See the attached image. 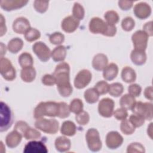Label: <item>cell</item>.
<instances>
[{"label":"cell","mask_w":153,"mask_h":153,"mask_svg":"<svg viewBox=\"0 0 153 153\" xmlns=\"http://www.w3.org/2000/svg\"><path fill=\"white\" fill-rule=\"evenodd\" d=\"M70 66L65 62L57 65L53 75L56 79V84L59 94L63 97H68L72 93V87L70 83Z\"/></svg>","instance_id":"cell-1"},{"label":"cell","mask_w":153,"mask_h":153,"mask_svg":"<svg viewBox=\"0 0 153 153\" xmlns=\"http://www.w3.org/2000/svg\"><path fill=\"white\" fill-rule=\"evenodd\" d=\"M59 112V103L53 101L41 102L35 108L34 118L39 119L44 116L54 117H58Z\"/></svg>","instance_id":"cell-2"},{"label":"cell","mask_w":153,"mask_h":153,"mask_svg":"<svg viewBox=\"0 0 153 153\" xmlns=\"http://www.w3.org/2000/svg\"><path fill=\"white\" fill-rule=\"evenodd\" d=\"M35 126L37 129L44 133L54 134L58 131L59 124L56 119L41 118L36 120L35 123Z\"/></svg>","instance_id":"cell-3"},{"label":"cell","mask_w":153,"mask_h":153,"mask_svg":"<svg viewBox=\"0 0 153 153\" xmlns=\"http://www.w3.org/2000/svg\"><path fill=\"white\" fill-rule=\"evenodd\" d=\"M85 139L88 149L93 152H97L101 149L102 141L99 131L96 128H89L86 134Z\"/></svg>","instance_id":"cell-4"},{"label":"cell","mask_w":153,"mask_h":153,"mask_svg":"<svg viewBox=\"0 0 153 153\" xmlns=\"http://www.w3.org/2000/svg\"><path fill=\"white\" fill-rule=\"evenodd\" d=\"M131 110L134 114L142 117L145 120L152 119V104L151 103L136 102Z\"/></svg>","instance_id":"cell-5"},{"label":"cell","mask_w":153,"mask_h":153,"mask_svg":"<svg viewBox=\"0 0 153 153\" xmlns=\"http://www.w3.org/2000/svg\"><path fill=\"white\" fill-rule=\"evenodd\" d=\"M0 72L2 77L7 81H13L16 76V69L11 61L5 57H1Z\"/></svg>","instance_id":"cell-6"},{"label":"cell","mask_w":153,"mask_h":153,"mask_svg":"<svg viewBox=\"0 0 153 153\" xmlns=\"http://www.w3.org/2000/svg\"><path fill=\"white\" fill-rule=\"evenodd\" d=\"M1 131L7 130L12 124V114L10 108L3 102H1Z\"/></svg>","instance_id":"cell-7"},{"label":"cell","mask_w":153,"mask_h":153,"mask_svg":"<svg viewBox=\"0 0 153 153\" xmlns=\"http://www.w3.org/2000/svg\"><path fill=\"white\" fill-rule=\"evenodd\" d=\"M134 49L145 51L147 47L148 35L143 30H137L131 36Z\"/></svg>","instance_id":"cell-8"},{"label":"cell","mask_w":153,"mask_h":153,"mask_svg":"<svg viewBox=\"0 0 153 153\" xmlns=\"http://www.w3.org/2000/svg\"><path fill=\"white\" fill-rule=\"evenodd\" d=\"M32 50L39 60L43 62L49 60L51 57V51L45 44L41 41L35 42L32 46Z\"/></svg>","instance_id":"cell-9"},{"label":"cell","mask_w":153,"mask_h":153,"mask_svg":"<svg viewBox=\"0 0 153 153\" xmlns=\"http://www.w3.org/2000/svg\"><path fill=\"white\" fill-rule=\"evenodd\" d=\"M114 102L109 98H103L99 103L98 112L99 114L105 118L111 117L114 113Z\"/></svg>","instance_id":"cell-10"},{"label":"cell","mask_w":153,"mask_h":153,"mask_svg":"<svg viewBox=\"0 0 153 153\" xmlns=\"http://www.w3.org/2000/svg\"><path fill=\"white\" fill-rule=\"evenodd\" d=\"M91 73L87 69L80 71L75 76L74 79V85L78 89L85 87L91 80Z\"/></svg>","instance_id":"cell-11"},{"label":"cell","mask_w":153,"mask_h":153,"mask_svg":"<svg viewBox=\"0 0 153 153\" xmlns=\"http://www.w3.org/2000/svg\"><path fill=\"white\" fill-rule=\"evenodd\" d=\"M123 142V136L117 131H112L109 132L106 137V144L111 149H117Z\"/></svg>","instance_id":"cell-12"},{"label":"cell","mask_w":153,"mask_h":153,"mask_svg":"<svg viewBox=\"0 0 153 153\" xmlns=\"http://www.w3.org/2000/svg\"><path fill=\"white\" fill-rule=\"evenodd\" d=\"M23 152L25 153H47L48 149L42 142L32 140L26 144Z\"/></svg>","instance_id":"cell-13"},{"label":"cell","mask_w":153,"mask_h":153,"mask_svg":"<svg viewBox=\"0 0 153 153\" xmlns=\"http://www.w3.org/2000/svg\"><path fill=\"white\" fill-rule=\"evenodd\" d=\"M107 23L99 17H93L89 22V30L93 33L104 35Z\"/></svg>","instance_id":"cell-14"},{"label":"cell","mask_w":153,"mask_h":153,"mask_svg":"<svg viewBox=\"0 0 153 153\" xmlns=\"http://www.w3.org/2000/svg\"><path fill=\"white\" fill-rule=\"evenodd\" d=\"M79 25V20L75 19L74 16H69L63 20L61 27L65 32L72 33L76 30Z\"/></svg>","instance_id":"cell-15"},{"label":"cell","mask_w":153,"mask_h":153,"mask_svg":"<svg viewBox=\"0 0 153 153\" xmlns=\"http://www.w3.org/2000/svg\"><path fill=\"white\" fill-rule=\"evenodd\" d=\"M30 27V26L29 20L24 17L17 18L13 23V30L19 34L25 33Z\"/></svg>","instance_id":"cell-16"},{"label":"cell","mask_w":153,"mask_h":153,"mask_svg":"<svg viewBox=\"0 0 153 153\" xmlns=\"http://www.w3.org/2000/svg\"><path fill=\"white\" fill-rule=\"evenodd\" d=\"M27 2L28 1L25 0H1L0 1V5L4 10L9 11L20 8Z\"/></svg>","instance_id":"cell-17"},{"label":"cell","mask_w":153,"mask_h":153,"mask_svg":"<svg viewBox=\"0 0 153 153\" xmlns=\"http://www.w3.org/2000/svg\"><path fill=\"white\" fill-rule=\"evenodd\" d=\"M133 12L135 16L140 19H145L148 17L151 13V7L145 2H140L135 5Z\"/></svg>","instance_id":"cell-18"},{"label":"cell","mask_w":153,"mask_h":153,"mask_svg":"<svg viewBox=\"0 0 153 153\" xmlns=\"http://www.w3.org/2000/svg\"><path fill=\"white\" fill-rule=\"evenodd\" d=\"M22 137V134L16 130L10 132L5 138V142L7 146L10 148L17 147L21 142Z\"/></svg>","instance_id":"cell-19"},{"label":"cell","mask_w":153,"mask_h":153,"mask_svg":"<svg viewBox=\"0 0 153 153\" xmlns=\"http://www.w3.org/2000/svg\"><path fill=\"white\" fill-rule=\"evenodd\" d=\"M107 56L103 53H98L94 56L92 60V66L96 71H103L108 65Z\"/></svg>","instance_id":"cell-20"},{"label":"cell","mask_w":153,"mask_h":153,"mask_svg":"<svg viewBox=\"0 0 153 153\" xmlns=\"http://www.w3.org/2000/svg\"><path fill=\"white\" fill-rule=\"evenodd\" d=\"M54 145L56 150L61 152H64L70 149L71 142V140L65 136H59L56 139Z\"/></svg>","instance_id":"cell-21"},{"label":"cell","mask_w":153,"mask_h":153,"mask_svg":"<svg viewBox=\"0 0 153 153\" xmlns=\"http://www.w3.org/2000/svg\"><path fill=\"white\" fill-rule=\"evenodd\" d=\"M103 76L107 81L113 80L116 78L118 73V66L114 63L108 65L103 70Z\"/></svg>","instance_id":"cell-22"},{"label":"cell","mask_w":153,"mask_h":153,"mask_svg":"<svg viewBox=\"0 0 153 153\" xmlns=\"http://www.w3.org/2000/svg\"><path fill=\"white\" fill-rule=\"evenodd\" d=\"M130 58L134 64L140 66L146 62V54L145 51L134 49L131 53Z\"/></svg>","instance_id":"cell-23"},{"label":"cell","mask_w":153,"mask_h":153,"mask_svg":"<svg viewBox=\"0 0 153 153\" xmlns=\"http://www.w3.org/2000/svg\"><path fill=\"white\" fill-rule=\"evenodd\" d=\"M20 76L24 82H31L36 77V71L33 66L22 68Z\"/></svg>","instance_id":"cell-24"},{"label":"cell","mask_w":153,"mask_h":153,"mask_svg":"<svg viewBox=\"0 0 153 153\" xmlns=\"http://www.w3.org/2000/svg\"><path fill=\"white\" fill-rule=\"evenodd\" d=\"M66 56V50L63 45H59L51 51V57L54 62H62Z\"/></svg>","instance_id":"cell-25"},{"label":"cell","mask_w":153,"mask_h":153,"mask_svg":"<svg viewBox=\"0 0 153 153\" xmlns=\"http://www.w3.org/2000/svg\"><path fill=\"white\" fill-rule=\"evenodd\" d=\"M76 127L74 123L71 121H65L63 123L60 132L62 134L67 136H72L76 133Z\"/></svg>","instance_id":"cell-26"},{"label":"cell","mask_w":153,"mask_h":153,"mask_svg":"<svg viewBox=\"0 0 153 153\" xmlns=\"http://www.w3.org/2000/svg\"><path fill=\"white\" fill-rule=\"evenodd\" d=\"M121 78L124 82L131 83L136 80V74L133 69L128 66H126L122 70Z\"/></svg>","instance_id":"cell-27"},{"label":"cell","mask_w":153,"mask_h":153,"mask_svg":"<svg viewBox=\"0 0 153 153\" xmlns=\"http://www.w3.org/2000/svg\"><path fill=\"white\" fill-rule=\"evenodd\" d=\"M136 103V99L134 97L130 94H126L123 96L120 100V104L121 108L129 110L131 109L134 103Z\"/></svg>","instance_id":"cell-28"},{"label":"cell","mask_w":153,"mask_h":153,"mask_svg":"<svg viewBox=\"0 0 153 153\" xmlns=\"http://www.w3.org/2000/svg\"><path fill=\"white\" fill-rule=\"evenodd\" d=\"M23 46V41L19 38L11 39L8 43L7 48L11 53H17L20 51Z\"/></svg>","instance_id":"cell-29"},{"label":"cell","mask_w":153,"mask_h":153,"mask_svg":"<svg viewBox=\"0 0 153 153\" xmlns=\"http://www.w3.org/2000/svg\"><path fill=\"white\" fill-rule=\"evenodd\" d=\"M18 61L22 68L32 66L33 64V59L32 55L27 52L22 53L19 57Z\"/></svg>","instance_id":"cell-30"},{"label":"cell","mask_w":153,"mask_h":153,"mask_svg":"<svg viewBox=\"0 0 153 153\" xmlns=\"http://www.w3.org/2000/svg\"><path fill=\"white\" fill-rule=\"evenodd\" d=\"M99 94L94 88H90L85 90L84 94V99L88 103H94L99 100Z\"/></svg>","instance_id":"cell-31"},{"label":"cell","mask_w":153,"mask_h":153,"mask_svg":"<svg viewBox=\"0 0 153 153\" xmlns=\"http://www.w3.org/2000/svg\"><path fill=\"white\" fill-rule=\"evenodd\" d=\"M124 87L120 82H114L109 85L108 92L110 95L114 97H118L123 93Z\"/></svg>","instance_id":"cell-32"},{"label":"cell","mask_w":153,"mask_h":153,"mask_svg":"<svg viewBox=\"0 0 153 153\" xmlns=\"http://www.w3.org/2000/svg\"><path fill=\"white\" fill-rule=\"evenodd\" d=\"M120 129L121 131L126 135L131 134L135 131V127L128 120L126 119L122 121L120 125Z\"/></svg>","instance_id":"cell-33"},{"label":"cell","mask_w":153,"mask_h":153,"mask_svg":"<svg viewBox=\"0 0 153 153\" xmlns=\"http://www.w3.org/2000/svg\"><path fill=\"white\" fill-rule=\"evenodd\" d=\"M104 17L106 20V23L109 25H115L119 21V16L118 13L113 10L106 11L104 15Z\"/></svg>","instance_id":"cell-34"},{"label":"cell","mask_w":153,"mask_h":153,"mask_svg":"<svg viewBox=\"0 0 153 153\" xmlns=\"http://www.w3.org/2000/svg\"><path fill=\"white\" fill-rule=\"evenodd\" d=\"M40 36V32L38 29L32 27H30L25 33V38L27 41L29 42L34 41L39 39Z\"/></svg>","instance_id":"cell-35"},{"label":"cell","mask_w":153,"mask_h":153,"mask_svg":"<svg viewBox=\"0 0 153 153\" xmlns=\"http://www.w3.org/2000/svg\"><path fill=\"white\" fill-rule=\"evenodd\" d=\"M41 135V134L38 130L29 126L25 131L23 136L26 140H36L39 139Z\"/></svg>","instance_id":"cell-36"},{"label":"cell","mask_w":153,"mask_h":153,"mask_svg":"<svg viewBox=\"0 0 153 153\" xmlns=\"http://www.w3.org/2000/svg\"><path fill=\"white\" fill-rule=\"evenodd\" d=\"M72 14L73 16L77 20H82L85 14V11L83 7L80 4L75 2L73 7Z\"/></svg>","instance_id":"cell-37"},{"label":"cell","mask_w":153,"mask_h":153,"mask_svg":"<svg viewBox=\"0 0 153 153\" xmlns=\"http://www.w3.org/2000/svg\"><path fill=\"white\" fill-rule=\"evenodd\" d=\"M71 112L75 114L80 112L83 109V103L79 99H74L72 100L69 105Z\"/></svg>","instance_id":"cell-38"},{"label":"cell","mask_w":153,"mask_h":153,"mask_svg":"<svg viewBox=\"0 0 153 153\" xmlns=\"http://www.w3.org/2000/svg\"><path fill=\"white\" fill-rule=\"evenodd\" d=\"M75 120L77 123L81 126H85L88 124L90 120V116L87 112L82 111L76 114Z\"/></svg>","instance_id":"cell-39"},{"label":"cell","mask_w":153,"mask_h":153,"mask_svg":"<svg viewBox=\"0 0 153 153\" xmlns=\"http://www.w3.org/2000/svg\"><path fill=\"white\" fill-rule=\"evenodd\" d=\"M145 152V149L143 145L138 142L131 143L127 148V152L128 153H143Z\"/></svg>","instance_id":"cell-40"},{"label":"cell","mask_w":153,"mask_h":153,"mask_svg":"<svg viewBox=\"0 0 153 153\" xmlns=\"http://www.w3.org/2000/svg\"><path fill=\"white\" fill-rule=\"evenodd\" d=\"M49 40L50 42L54 45H60L65 40V36L62 33L56 32L50 35Z\"/></svg>","instance_id":"cell-41"},{"label":"cell","mask_w":153,"mask_h":153,"mask_svg":"<svg viewBox=\"0 0 153 153\" xmlns=\"http://www.w3.org/2000/svg\"><path fill=\"white\" fill-rule=\"evenodd\" d=\"M135 25V22L133 19L131 17H126L124 18L121 22V27L125 31L131 30Z\"/></svg>","instance_id":"cell-42"},{"label":"cell","mask_w":153,"mask_h":153,"mask_svg":"<svg viewBox=\"0 0 153 153\" xmlns=\"http://www.w3.org/2000/svg\"><path fill=\"white\" fill-rule=\"evenodd\" d=\"M69 106L65 102H59V112L58 117L60 118H66L70 115Z\"/></svg>","instance_id":"cell-43"},{"label":"cell","mask_w":153,"mask_h":153,"mask_svg":"<svg viewBox=\"0 0 153 153\" xmlns=\"http://www.w3.org/2000/svg\"><path fill=\"white\" fill-rule=\"evenodd\" d=\"M109 85L106 81H100L94 85V88L99 94H105L108 92Z\"/></svg>","instance_id":"cell-44"},{"label":"cell","mask_w":153,"mask_h":153,"mask_svg":"<svg viewBox=\"0 0 153 153\" xmlns=\"http://www.w3.org/2000/svg\"><path fill=\"white\" fill-rule=\"evenodd\" d=\"M48 1H35L33 7L35 10L40 13H45L48 7Z\"/></svg>","instance_id":"cell-45"},{"label":"cell","mask_w":153,"mask_h":153,"mask_svg":"<svg viewBox=\"0 0 153 153\" xmlns=\"http://www.w3.org/2000/svg\"><path fill=\"white\" fill-rule=\"evenodd\" d=\"M128 120L135 128L142 126L145 123V119L143 118L134 114L130 115Z\"/></svg>","instance_id":"cell-46"},{"label":"cell","mask_w":153,"mask_h":153,"mask_svg":"<svg viewBox=\"0 0 153 153\" xmlns=\"http://www.w3.org/2000/svg\"><path fill=\"white\" fill-rule=\"evenodd\" d=\"M113 115L117 120L123 121L127 118V117L128 116V112L126 109H125L123 108H118L117 109H116L114 112Z\"/></svg>","instance_id":"cell-47"},{"label":"cell","mask_w":153,"mask_h":153,"mask_svg":"<svg viewBox=\"0 0 153 153\" xmlns=\"http://www.w3.org/2000/svg\"><path fill=\"white\" fill-rule=\"evenodd\" d=\"M142 88L140 86L137 84H132L128 87V94L133 97L139 96L140 94Z\"/></svg>","instance_id":"cell-48"},{"label":"cell","mask_w":153,"mask_h":153,"mask_svg":"<svg viewBox=\"0 0 153 153\" xmlns=\"http://www.w3.org/2000/svg\"><path fill=\"white\" fill-rule=\"evenodd\" d=\"M42 82L45 85L51 86L56 84V79L53 75L46 74L42 78Z\"/></svg>","instance_id":"cell-49"},{"label":"cell","mask_w":153,"mask_h":153,"mask_svg":"<svg viewBox=\"0 0 153 153\" xmlns=\"http://www.w3.org/2000/svg\"><path fill=\"white\" fill-rule=\"evenodd\" d=\"M29 126L26 122L23 121H19L16 123L15 127L14 128V130H16L19 133H20L23 136L25 131H26V130L27 128Z\"/></svg>","instance_id":"cell-50"},{"label":"cell","mask_w":153,"mask_h":153,"mask_svg":"<svg viewBox=\"0 0 153 153\" xmlns=\"http://www.w3.org/2000/svg\"><path fill=\"white\" fill-rule=\"evenodd\" d=\"M117 32V27L115 25H109L107 23L106 29L103 35L107 36H114Z\"/></svg>","instance_id":"cell-51"},{"label":"cell","mask_w":153,"mask_h":153,"mask_svg":"<svg viewBox=\"0 0 153 153\" xmlns=\"http://www.w3.org/2000/svg\"><path fill=\"white\" fill-rule=\"evenodd\" d=\"M133 1H119V7L123 10H128L130 9L133 5Z\"/></svg>","instance_id":"cell-52"},{"label":"cell","mask_w":153,"mask_h":153,"mask_svg":"<svg viewBox=\"0 0 153 153\" xmlns=\"http://www.w3.org/2000/svg\"><path fill=\"white\" fill-rule=\"evenodd\" d=\"M143 31H144L148 36L152 35V22L151 21L145 24L143 26Z\"/></svg>","instance_id":"cell-53"},{"label":"cell","mask_w":153,"mask_h":153,"mask_svg":"<svg viewBox=\"0 0 153 153\" xmlns=\"http://www.w3.org/2000/svg\"><path fill=\"white\" fill-rule=\"evenodd\" d=\"M1 26H0V36H3L4 34H5L6 32H7V27L5 25V20L3 17V16L2 15V14H1Z\"/></svg>","instance_id":"cell-54"},{"label":"cell","mask_w":153,"mask_h":153,"mask_svg":"<svg viewBox=\"0 0 153 153\" xmlns=\"http://www.w3.org/2000/svg\"><path fill=\"white\" fill-rule=\"evenodd\" d=\"M144 95L145 97L150 100H152V86L147 87L145 89Z\"/></svg>","instance_id":"cell-55"},{"label":"cell","mask_w":153,"mask_h":153,"mask_svg":"<svg viewBox=\"0 0 153 153\" xmlns=\"http://www.w3.org/2000/svg\"><path fill=\"white\" fill-rule=\"evenodd\" d=\"M6 51L7 48L5 45L2 42H1V57H3V56L6 53Z\"/></svg>","instance_id":"cell-56"},{"label":"cell","mask_w":153,"mask_h":153,"mask_svg":"<svg viewBox=\"0 0 153 153\" xmlns=\"http://www.w3.org/2000/svg\"><path fill=\"white\" fill-rule=\"evenodd\" d=\"M152 123H151L150 125L148 127V130H147V132H148V134L150 136V137L152 139Z\"/></svg>","instance_id":"cell-57"}]
</instances>
